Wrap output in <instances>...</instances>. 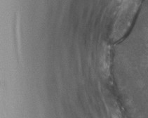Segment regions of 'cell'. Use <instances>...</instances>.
I'll return each instance as SVG.
<instances>
[{
    "instance_id": "obj_1",
    "label": "cell",
    "mask_w": 148,
    "mask_h": 118,
    "mask_svg": "<svg viewBox=\"0 0 148 118\" xmlns=\"http://www.w3.org/2000/svg\"><path fill=\"white\" fill-rule=\"evenodd\" d=\"M141 1L142 0H121L111 34V38L114 42L119 41L126 35Z\"/></svg>"
}]
</instances>
